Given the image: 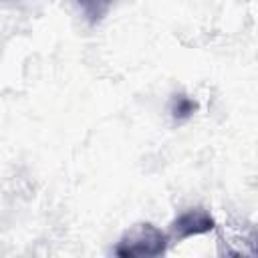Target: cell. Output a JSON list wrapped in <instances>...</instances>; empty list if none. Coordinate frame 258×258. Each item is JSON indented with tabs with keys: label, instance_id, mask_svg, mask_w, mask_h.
<instances>
[{
	"label": "cell",
	"instance_id": "obj_2",
	"mask_svg": "<svg viewBox=\"0 0 258 258\" xmlns=\"http://www.w3.org/2000/svg\"><path fill=\"white\" fill-rule=\"evenodd\" d=\"M214 228H216V220L210 214V210H206L204 206H194V208L179 212L171 220L167 238H169V242H183L194 236L210 234Z\"/></svg>",
	"mask_w": 258,
	"mask_h": 258
},
{
	"label": "cell",
	"instance_id": "obj_4",
	"mask_svg": "<svg viewBox=\"0 0 258 258\" xmlns=\"http://www.w3.org/2000/svg\"><path fill=\"white\" fill-rule=\"evenodd\" d=\"M75 4L79 6V10L83 12V16L89 24H99L105 20V16L113 8L115 0H75Z\"/></svg>",
	"mask_w": 258,
	"mask_h": 258
},
{
	"label": "cell",
	"instance_id": "obj_1",
	"mask_svg": "<svg viewBox=\"0 0 258 258\" xmlns=\"http://www.w3.org/2000/svg\"><path fill=\"white\" fill-rule=\"evenodd\" d=\"M167 246V232L151 222H139L123 232L117 246L113 248V254L119 258H155L165 254Z\"/></svg>",
	"mask_w": 258,
	"mask_h": 258
},
{
	"label": "cell",
	"instance_id": "obj_3",
	"mask_svg": "<svg viewBox=\"0 0 258 258\" xmlns=\"http://www.w3.org/2000/svg\"><path fill=\"white\" fill-rule=\"evenodd\" d=\"M198 109H200L198 101L185 93H175L169 101V115L175 123H183V121L191 119L198 113Z\"/></svg>",
	"mask_w": 258,
	"mask_h": 258
}]
</instances>
